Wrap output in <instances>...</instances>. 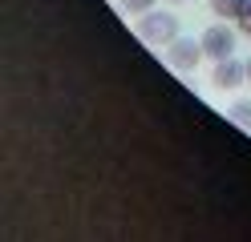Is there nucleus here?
I'll list each match as a JSON object with an SVG mask.
<instances>
[{"instance_id":"nucleus-2","label":"nucleus","mask_w":251,"mask_h":242,"mask_svg":"<svg viewBox=\"0 0 251 242\" xmlns=\"http://www.w3.org/2000/svg\"><path fill=\"white\" fill-rule=\"evenodd\" d=\"M166 53H170V69H175V73H195L199 69V61L202 57H207V53H202V41H191V37H178L175 44H166Z\"/></svg>"},{"instance_id":"nucleus-4","label":"nucleus","mask_w":251,"mask_h":242,"mask_svg":"<svg viewBox=\"0 0 251 242\" xmlns=\"http://www.w3.org/2000/svg\"><path fill=\"white\" fill-rule=\"evenodd\" d=\"M243 81H247V61H235V57L215 61V73H211L215 89H239Z\"/></svg>"},{"instance_id":"nucleus-3","label":"nucleus","mask_w":251,"mask_h":242,"mask_svg":"<svg viewBox=\"0 0 251 242\" xmlns=\"http://www.w3.org/2000/svg\"><path fill=\"white\" fill-rule=\"evenodd\" d=\"M202 53H207L211 61H223V57H235V32L227 24H211L207 32H202Z\"/></svg>"},{"instance_id":"nucleus-5","label":"nucleus","mask_w":251,"mask_h":242,"mask_svg":"<svg viewBox=\"0 0 251 242\" xmlns=\"http://www.w3.org/2000/svg\"><path fill=\"white\" fill-rule=\"evenodd\" d=\"M239 8H243V0H211V12L223 16V21H235V16H239Z\"/></svg>"},{"instance_id":"nucleus-7","label":"nucleus","mask_w":251,"mask_h":242,"mask_svg":"<svg viewBox=\"0 0 251 242\" xmlns=\"http://www.w3.org/2000/svg\"><path fill=\"white\" fill-rule=\"evenodd\" d=\"M118 4H122V12H126V16H142V12H150V8H154V0H118Z\"/></svg>"},{"instance_id":"nucleus-9","label":"nucleus","mask_w":251,"mask_h":242,"mask_svg":"<svg viewBox=\"0 0 251 242\" xmlns=\"http://www.w3.org/2000/svg\"><path fill=\"white\" fill-rule=\"evenodd\" d=\"M247 81H251V57H247Z\"/></svg>"},{"instance_id":"nucleus-1","label":"nucleus","mask_w":251,"mask_h":242,"mask_svg":"<svg viewBox=\"0 0 251 242\" xmlns=\"http://www.w3.org/2000/svg\"><path fill=\"white\" fill-rule=\"evenodd\" d=\"M138 37H142L150 48H162V44H175L178 41V16L175 12H142L138 21Z\"/></svg>"},{"instance_id":"nucleus-8","label":"nucleus","mask_w":251,"mask_h":242,"mask_svg":"<svg viewBox=\"0 0 251 242\" xmlns=\"http://www.w3.org/2000/svg\"><path fill=\"white\" fill-rule=\"evenodd\" d=\"M235 24H239V32H243V37H251V0H243L239 16H235Z\"/></svg>"},{"instance_id":"nucleus-6","label":"nucleus","mask_w":251,"mask_h":242,"mask_svg":"<svg viewBox=\"0 0 251 242\" xmlns=\"http://www.w3.org/2000/svg\"><path fill=\"white\" fill-rule=\"evenodd\" d=\"M231 121L239 129H251V101H235L231 105Z\"/></svg>"},{"instance_id":"nucleus-10","label":"nucleus","mask_w":251,"mask_h":242,"mask_svg":"<svg viewBox=\"0 0 251 242\" xmlns=\"http://www.w3.org/2000/svg\"><path fill=\"white\" fill-rule=\"evenodd\" d=\"M175 4H178V0H175Z\"/></svg>"}]
</instances>
